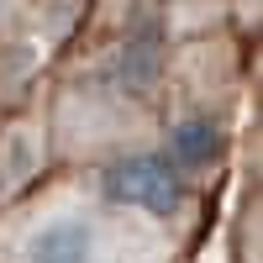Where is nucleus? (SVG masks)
Here are the masks:
<instances>
[{
    "mask_svg": "<svg viewBox=\"0 0 263 263\" xmlns=\"http://www.w3.org/2000/svg\"><path fill=\"white\" fill-rule=\"evenodd\" d=\"M100 190L111 195L116 205H137V211H179L184 200V179H179V168H174L168 158H158V153H137V158H121L105 168V179Z\"/></svg>",
    "mask_w": 263,
    "mask_h": 263,
    "instance_id": "obj_1",
    "label": "nucleus"
},
{
    "mask_svg": "<svg viewBox=\"0 0 263 263\" xmlns=\"http://www.w3.org/2000/svg\"><path fill=\"white\" fill-rule=\"evenodd\" d=\"M90 258H95V232L90 221H74V216L42 227L27 242V263H90Z\"/></svg>",
    "mask_w": 263,
    "mask_h": 263,
    "instance_id": "obj_2",
    "label": "nucleus"
},
{
    "mask_svg": "<svg viewBox=\"0 0 263 263\" xmlns=\"http://www.w3.org/2000/svg\"><path fill=\"white\" fill-rule=\"evenodd\" d=\"M168 147H174V158H179L184 168H200V163L216 158L221 137H216L211 121H179V126H174V137H168Z\"/></svg>",
    "mask_w": 263,
    "mask_h": 263,
    "instance_id": "obj_3",
    "label": "nucleus"
}]
</instances>
